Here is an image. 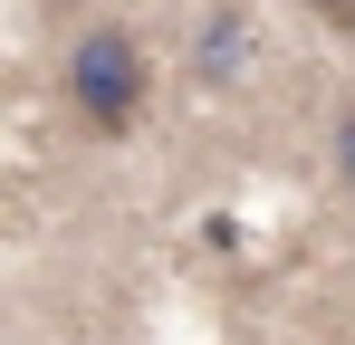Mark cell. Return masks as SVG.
Wrapping results in <instances>:
<instances>
[{"label": "cell", "instance_id": "obj_1", "mask_svg": "<svg viewBox=\"0 0 355 345\" xmlns=\"http://www.w3.org/2000/svg\"><path fill=\"white\" fill-rule=\"evenodd\" d=\"M67 106H77L87 134H135V115H144V48H135V29H116V19L77 29V48H67Z\"/></svg>", "mask_w": 355, "mask_h": 345}, {"label": "cell", "instance_id": "obj_2", "mask_svg": "<svg viewBox=\"0 0 355 345\" xmlns=\"http://www.w3.org/2000/svg\"><path fill=\"white\" fill-rule=\"evenodd\" d=\"M240 67H250V19H240V10H211V19H202V77L221 87Z\"/></svg>", "mask_w": 355, "mask_h": 345}, {"label": "cell", "instance_id": "obj_3", "mask_svg": "<svg viewBox=\"0 0 355 345\" xmlns=\"http://www.w3.org/2000/svg\"><path fill=\"white\" fill-rule=\"evenodd\" d=\"M336 163H346V192H355V106L336 115Z\"/></svg>", "mask_w": 355, "mask_h": 345}, {"label": "cell", "instance_id": "obj_4", "mask_svg": "<svg viewBox=\"0 0 355 345\" xmlns=\"http://www.w3.org/2000/svg\"><path fill=\"white\" fill-rule=\"evenodd\" d=\"M297 10H317V19H336V29H355V0H297Z\"/></svg>", "mask_w": 355, "mask_h": 345}]
</instances>
